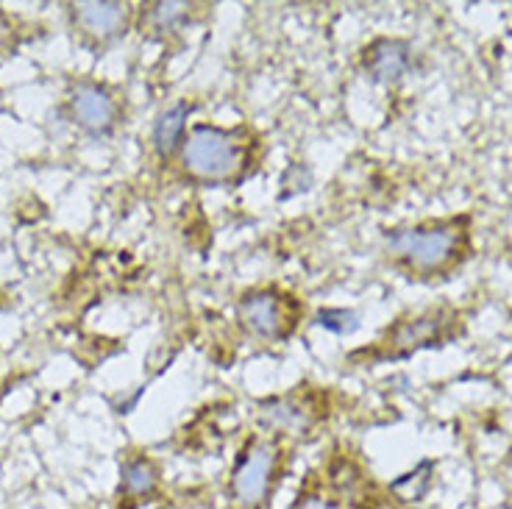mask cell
I'll return each instance as SVG.
<instances>
[{
    "label": "cell",
    "mask_w": 512,
    "mask_h": 509,
    "mask_svg": "<svg viewBox=\"0 0 512 509\" xmlns=\"http://www.w3.org/2000/svg\"><path fill=\"white\" fill-rule=\"evenodd\" d=\"M179 159L184 173H190L192 179L223 184L243 173L248 165V148L229 128L195 126L181 145Z\"/></svg>",
    "instance_id": "obj_1"
},
{
    "label": "cell",
    "mask_w": 512,
    "mask_h": 509,
    "mask_svg": "<svg viewBox=\"0 0 512 509\" xmlns=\"http://www.w3.org/2000/svg\"><path fill=\"white\" fill-rule=\"evenodd\" d=\"M465 237L468 231H462L457 220H446L390 231L384 237V245L398 262H404L415 273H437L457 262V256L465 251Z\"/></svg>",
    "instance_id": "obj_2"
},
{
    "label": "cell",
    "mask_w": 512,
    "mask_h": 509,
    "mask_svg": "<svg viewBox=\"0 0 512 509\" xmlns=\"http://www.w3.org/2000/svg\"><path fill=\"white\" fill-rule=\"evenodd\" d=\"M279 479H282V446L268 437H254L231 465V507L262 509L273 496Z\"/></svg>",
    "instance_id": "obj_3"
},
{
    "label": "cell",
    "mask_w": 512,
    "mask_h": 509,
    "mask_svg": "<svg viewBox=\"0 0 512 509\" xmlns=\"http://www.w3.org/2000/svg\"><path fill=\"white\" fill-rule=\"evenodd\" d=\"M237 315L248 334L259 340H282L295 323V304L276 290H256L240 298Z\"/></svg>",
    "instance_id": "obj_4"
},
{
    "label": "cell",
    "mask_w": 512,
    "mask_h": 509,
    "mask_svg": "<svg viewBox=\"0 0 512 509\" xmlns=\"http://www.w3.org/2000/svg\"><path fill=\"white\" fill-rule=\"evenodd\" d=\"M70 109H73L78 126L92 137H103L115 128L117 103L98 84H78L70 95Z\"/></svg>",
    "instance_id": "obj_5"
},
{
    "label": "cell",
    "mask_w": 512,
    "mask_h": 509,
    "mask_svg": "<svg viewBox=\"0 0 512 509\" xmlns=\"http://www.w3.org/2000/svg\"><path fill=\"white\" fill-rule=\"evenodd\" d=\"M448 320L443 312H426L418 318L401 320L387 337V357H410L412 351L435 345L446 337Z\"/></svg>",
    "instance_id": "obj_6"
},
{
    "label": "cell",
    "mask_w": 512,
    "mask_h": 509,
    "mask_svg": "<svg viewBox=\"0 0 512 509\" xmlns=\"http://www.w3.org/2000/svg\"><path fill=\"white\" fill-rule=\"evenodd\" d=\"M412 48L401 39H376L365 48V70L379 84H398L410 73Z\"/></svg>",
    "instance_id": "obj_7"
},
{
    "label": "cell",
    "mask_w": 512,
    "mask_h": 509,
    "mask_svg": "<svg viewBox=\"0 0 512 509\" xmlns=\"http://www.w3.org/2000/svg\"><path fill=\"white\" fill-rule=\"evenodd\" d=\"M190 112L192 106L187 101L173 103L167 106L162 115L156 117L154 123V151L162 156V159H170L173 153L181 151V145L187 140V123H190Z\"/></svg>",
    "instance_id": "obj_8"
},
{
    "label": "cell",
    "mask_w": 512,
    "mask_h": 509,
    "mask_svg": "<svg viewBox=\"0 0 512 509\" xmlns=\"http://www.w3.org/2000/svg\"><path fill=\"white\" fill-rule=\"evenodd\" d=\"M126 6L123 3H78L76 20L92 37L109 39L126 28Z\"/></svg>",
    "instance_id": "obj_9"
},
{
    "label": "cell",
    "mask_w": 512,
    "mask_h": 509,
    "mask_svg": "<svg viewBox=\"0 0 512 509\" xmlns=\"http://www.w3.org/2000/svg\"><path fill=\"white\" fill-rule=\"evenodd\" d=\"M159 490V468L148 457H131L120 465V496L145 501Z\"/></svg>",
    "instance_id": "obj_10"
},
{
    "label": "cell",
    "mask_w": 512,
    "mask_h": 509,
    "mask_svg": "<svg viewBox=\"0 0 512 509\" xmlns=\"http://www.w3.org/2000/svg\"><path fill=\"white\" fill-rule=\"evenodd\" d=\"M432 482H435V462H429V459H423L418 462L412 471L401 473L398 479L390 482V496L401 501V504H418L423 498L429 496V490H432Z\"/></svg>",
    "instance_id": "obj_11"
},
{
    "label": "cell",
    "mask_w": 512,
    "mask_h": 509,
    "mask_svg": "<svg viewBox=\"0 0 512 509\" xmlns=\"http://www.w3.org/2000/svg\"><path fill=\"white\" fill-rule=\"evenodd\" d=\"M262 415L268 420L270 429H282V432H293V429H304L309 423L307 409L290 407L287 401H276L273 407L262 409Z\"/></svg>",
    "instance_id": "obj_12"
},
{
    "label": "cell",
    "mask_w": 512,
    "mask_h": 509,
    "mask_svg": "<svg viewBox=\"0 0 512 509\" xmlns=\"http://www.w3.org/2000/svg\"><path fill=\"white\" fill-rule=\"evenodd\" d=\"M190 14V3H154L148 9V23L154 31H173Z\"/></svg>",
    "instance_id": "obj_13"
},
{
    "label": "cell",
    "mask_w": 512,
    "mask_h": 509,
    "mask_svg": "<svg viewBox=\"0 0 512 509\" xmlns=\"http://www.w3.org/2000/svg\"><path fill=\"white\" fill-rule=\"evenodd\" d=\"M315 323H318L320 329L337 334V337H346L351 331H357L359 326L357 315L351 309H320Z\"/></svg>",
    "instance_id": "obj_14"
},
{
    "label": "cell",
    "mask_w": 512,
    "mask_h": 509,
    "mask_svg": "<svg viewBox=\"0 0 512 509\" xmlns=\"http://www.w3.org/2000/svg\"><path fill=\"white\" fill-rule=\"evenodd\" d=\"M290 509H346V504H340L337 498L326 496V493L309 490V493H301Z\"/></svg>",
    "instance_id": "obj_15"
}]
</instances>
